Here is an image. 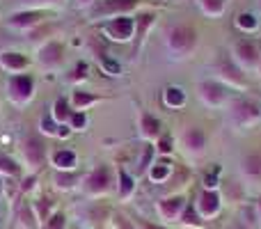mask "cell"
Returning <instances> with one entry per match:
<instances>
[{"label": "cell", "instance_id": "2e32d148", "mask_svg": "<svg viewBox=\"0 0 261 229\" xmlns=\"http://www.w3.org/2000/svg\"><path fill=\"white\" fill-rule=\"evenodd\" d=\"M181 101H184L181 90H167V104H170V106H179Z\"/></svg>", "mask_w": 261, "mask_h": 229}, {"label": "cell", "instance_id": "277c9868", "mask_svg": "<svg viewBox=\"0 0 261 229\" xmlns=\"http://www.w3.org/2000/svg\"><path fill=\"white\" fill-rule=\"evenodd\" d=\"M108 30L113 32V37H117V39H128L130 30H133V23H130V18H117V21H113L108 26Z\"/></svg>", "mask_w": 261, "mask_h": 229}, {"label": "cell", "instance_id": "484cf974", "mask_svg": "<svg viewBox=\"0 0 261 229\" xmlns=\"http://www.w3.org/2000/svg\"><path fill=\"white\" fill-rule=\"evenodd\" d=\"M103 64H106V67H108L113 73H117V71H119V67H117V64H115V62H110V60H103Z\"/></svg>", "mask_w": 261, "mask_h": 229}, {"label": "cell", "instance_id": "8fae6325", "mask_svg": "<svg viewBox=\"0 0 261 229\" xmlns=\"http://www.w3.org/2000/svg\"><path fill=\"white\" fill-rule=\"evenodd\" d=\"M0 172H7V174H16L18 167L14 165V161H9L7 156H0Z\"/></svg>", "mask_w": 261, "mask_h": 229}, {"label": "cell", "instance_id": "4316f807", "mask_svg": "<svg viewBox=\"0 0 261 229\" xmlns=\"http://www.w3.org/2000/svg\"><path fill=\"white\" fill-rule=\"evenodd\" d=\"M206 5H208V7H216V9H220L222 7V0H206Z\"/></svg>", "mask_w": 261, "mask_h": 229}, {"label": "cell", "instance_id": "ba28073f", "mask_svg": "<svg viewBox=\"0 0 261 229\" xmlns=\"http://www.w3.org/2000/svg\"><path fill=\"white\" fill-rule=\"evenodd\" d=\"M135 5V0H110L101 7V12H119V9H130Z\"/></svg>", "mask_w": 261, "mask_h": 229}, {"label": "cell", "instance_id": "cb8c5ba5", "mask_svg": "<svg viewBox=\"0 0 261 229\" xmlns=\"http://www.w3.org/2000/svg\"><path fill=\"white\" fill-rule=\"evenodd\" d=\"M241 26H243V28H250V26H254V18L245 14V16H241Z\"/></svg>", "mask_w": 261, "mask_h": 229}, {"label": "cell", "instance_id": "4fadbf2b", "mask_svg": "<svg viewBox=\"0 0 261 229\" xmlns=\"http://www.w3.org/2000/svg\"><path fill=\"white\" fill-rule=\"evenodd\" d=\"M202 199H204V211H206V213H211L213 209H218V197H216V195L206 193Z\"/></svg>", "mask_w": 261, "mask_h": 229}, {"label": "cell", "instance_id": "ac0fdd59", "mask_svg": "<svg viewBox=\"0 0 261 229\" xmlns=\"http://www.w3.org/2000/svg\"><path fill=\"white\" fill-rule=\"evenodd\" d=\"M73 181H76V174L58 176V186H64V188H69V186H73Z\"/></svg>", "mask_w": 261, "mask_h": 229}, {"label": "cell", "instance_id": "d6986e66", "mask_svg": "<svg viewBox=\"0 0 261 229\" xmlns=\"http://www.w3.org/2000/svg\"><path fill=\"white\" fill-rule=\"evenodd\" d=\"M156 129H158L156 121H153L151 117H144V131H147V133L151 135V133H156Z\"/></svg>", "mask_w": 261, "mask_h": 229}, {"label": "cell", "instance_id": "9a60e30c", "mask_svg": "<svg viewBox=\"0 0 261 229\" xmlns=\"http://www.w3.org/2000/svg\"><path fill=\"white\" fill-rule=\"evenodd\" d=\"M239 50L243 53V58H245V60H252V62L257 60V50H254V46H250V44H241V46H239Z\"/></svg>", "mask_w": 261, "mask_h": 229}, {"label": "cell", "instance_id": "5b68a950", "mask_svg": "<svg viewBox=\"0 0 261 229\" xmlns=\"http://www.w3.org/2000/svg\"><path fill=\"white\" fill-rule=\"evenodd\" d=\"M87 188L92 190V193H99V190H106L108 188V170L106 167H99V170H94V174L90 176V181H87Z\"/></svg>", "mask_w": 261, "mask_h": 229}, {"label": "cell", "instance_id": "44dd1931", "mask_svg": "<svg viewBox=\"0 0 261 229\" xmlns=\"http://www.w3.org/2000/svg\"><path fill=\"white\" fill-rule=\"evenodd\" d=\"M90 101H94V96L81 94V92H78V94H76V104H78V106H85V104H90Z\"/></svg>", "mask_w": 261, "mask_h": 229}, {"label": "cell", "instance_id": "83f0119b", "mask_svg": "<svg viewBox=\"0 0 261 229\" xmlns=\"http://www.w3.org/2000/svg\"><path fill=\"white\" fill-rule=\"evenodd\" d=\"M83 121H85L83 115H73V126H83Z\"/></svg>", "mask_w": 261, "mask_h": 229}, {"label": "cell", "instance_id": "52a82bcc", "mask_svg": "<svg viewBox=\"0 0 261 229\" xmlns=\"http://www.w3.org/2000/svg\"><path fill=\"white\" fill-rule=\"evenodd\" d=\"M0 62L5 64V67H12V69H23L28 64V60L23 58V55L18 53H5L3 58H0Z\"/></svg>", "mask_w": 261, "mask_h": 229}, {"label": "cell", "instance_id": "603a6c76", "mask_svg": "<svg viewBox=\"0 0 261 229\" xmlns=\"http://www.w3.org/2000/svg\"><path fill=\"white\" fill-rule=\"evenodd\" d=\"M41 129H44L46 133H55V126H53V121H50L48 117H46V119L41 121Z\"/></svg>", "mask_w": 261, "mask_h": 229}, {"label": "cell", "instance_id": "9c48e42d", "mask_svg": "<svg viewBox=\"0 0 261 229\" xmlns=\"http://www.w3.org/2000/svg\"><path fill=\"white\" fill-rule=\"evenodd\" d=\"M37 21H39V14L28 12V14H16L9 23H12V26H32V23H37Z\"/></svg>", "mask_w": 261, "mask_h": 229}, {"label": "cell", "instance_id": "e0dca14e", "mask_svg": "<svg viewBox=\"0 0 261 229\" xmlns=\"http://www.w3.org/2000/svg\"><path fill=\"white\" fill-rule=\"evenodd\" d=\"M179 207H181V199H170V202L163 204V211H165L167 216H174L176 209H179Z\"/></svg>", "mask_w": 261, "mask_h": 229}, {"label": "cell", "instance_id": "30bf717a", "mask_svg": "<svg viewBox=\"0 0 261 229\" xmlns=\"http://www.w3.org/2000/svg\"><path fill=\"white\" fill-rule=\"evenodd\" d=\"M73 163H76V156H73L71 151H60L58 156H55V165L58 167H71Z\"/></svg>", "mask_w": 261, "mask_h": 229}, {"label": "cell", "instance_id": "d4e9b609", "mask_svg": "<svg viewBox=\"0 0 261 229\" xmlns=\"http://www.w3.org/2000/svg\"><path fill=\"white\" fill-rule=\"evenodd\" d=\"M130 190V179L126 174H122V193H128Z\"/></svg>", "mask_w": 261, "mask_h": 229}, {"label": "cell", "instance_id": "ffe728a7", "mask_svg": "<svg viewBox=\"0 0 261 229\" xmlns=\"http://www.w3.org/2000/svg\"><path fill=\"white\" fill-rule=\"evenodd\" d=\"M188 142L193 144V147H199V144H202V135H199L197 131H190V133H188Z\"/></svg>", "mask_w": 261, "mask_h": 229}, {"label": "cell", "instance_id": "f1b7e54d", "mask_svg": "<svg viewBox=\"0 0 261 229\" xmlns=\"http://www.w3.org/2000/svg\"><path fill=\"white\" fill-rule=\"evenodd\" d=\"M83 3H87V0H83Z\"/></svg>", "mask_w": 261, "mask_h": 229}, {"label": "cell", "instance_id": "7a4b0ae2", "mask_svg": "<svg viewBox=\"0 0 261 229\" xmlns=\"http://www.w3.org/2000/svg\"><path fill=\"white\" fill-rule=\"evenodd\" d=\"M23 154H25L30 165H41V161H44V144L32 135V138H28L23 142Z\"/></svg>", "mask_w": 261, "mask_h": 229}, {"label": "cell", "instance_id": "6da1fadb", "mask_svg": "<svg viewBox=\"0 0 261 229\" xmlns=\"http://www.w3.org/2000/svg\"><path fill=\"white\" fill-rule=\"evenodd\" d=\"M170 46L174 50H179V53H186V50H190L195 46V32L186 26L174 28L170 35Z\"/></svg>", "mask_w": 261, "mask_h": 229}, {"label": "cell", "instance_id": "5bb4252c", "mask_svg": "<svg viewBox=\"0 0 261 229\" xmlns=\"http://www.w3.org/2000/svg\"><path fill=\"white\" fill-rule=\"evenodd\" d=\"M248 172H252V174H261V156H252L248 158Z\"/></svg>", "mask_w": 261, "mask_h": 229}, {"label": "cell", "instance_id": "7402d4cb", "mask_svg": "<svg viewBox=\"0 0 261 229\" xmlns=\"http://www.w3.org/2000/svg\"><path fill=\"white\" fill-rule=\"evenodd\" d=\"M48 229H64V218H62V216L53 218V222L48 225Z\"/></svg>", "mask_w": 261, "mask_h": 229}, {"label": "cell", "instance_id": "3957f363", "mask_svg": "<svg viewBox=\"0 0 261 229\" xmlns=\"http://www.w3.org/2000/svg\"><path fill=\"white\" fill-rule=\"evenodd\" d=\"M12 92H14V99H16V101L30 99V94H32V78H28V76L12 78Z\"/></svg>", "mask_w": 261, "mask_h": 229}, {"label": "cell", "instance_id": "8992f818", "mask_svg": "<svg viewBox=\"0 0 261 229\" xmlns=\"http://www.w3.org/2000/svg\"><path fill=\"white\" fill-rule=\"evenodd\" d=\"M41 62L44 64H55V62H60L62 60V46L60 44H48V46H44V50H41Z\"/></svg>", "mask_w": 261, "mask_h": 229}, {"label": "cell", "instance_id": "7c38bea8", "mask_svg": "<svg viewBox=\"0 0 261 229\" xmlns=\"http://www.w3.org/2000/svg\"><path fill=\"white\" fill-rule=\"evenodd\" d=\"M67 117H69V106L64 99H60L55 104V119H67Z\"/></svg>", "mask_w": 261, "mask_h": 229}]
</instances>
